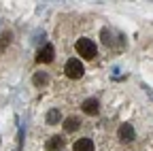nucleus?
<instances>
[{"instance_id":"1a4fd4ad","label":"nucleus","mask_w":153,"mask_h":151,"mask_svg":"<svg viewBox=\"0 0 153 151\" xmlns=\"http://www.w3.org/2000/svg\"><path fill=\"white\" fill-rule=\"evenodd\" d=\"M64 128H66V132H74L76 128H79V121H76L74 117H68L66 123H64Z\"/></svg>"},{"instance_id":"9b49d317","label":"nucleus","mask_w":153,"mask_h":151,"mask_svg":"<svg viewBox=\"0 0 153 151\" xmlns=\"http://www.w3.org/2000/svg\"><path fill=\"white\" fill-rule=\"evenodd\" d=\"M9 41H11V32H4L2 36H0V51L7 47V43H9Z\"/></svg>"},{"instance_id":"20e7f679","label":"nucleus","mask_w":153,"mask_h":151,"mask_svg":"<svg viewBox=\"0 0 153 151\" xmlns=\"http://www.w3.org/2000/svg\"><path fill=\"white\" fill-rule=\"evenodd\" d=\"M134 128L130 126V123H121V128H119V141H123V143H132L134 141Z\"/></svg>"},{"instance_id":"423d86ee","label":"nucleus","mask_w":153,"mask_h":151,"mask_svg":"<svg viewBox=\"0 0 153 151\" xmlns=\"http://www.w3.org/2000/svg\"><path fill=\"white\" fill-rule=\"evenodd\" d=\"M83 111L87 113V115H96V113H98V100H96V98H87L83 102Z\"/></svg>"},{"instance_id":"f03ea898","label":"nucleus","mask_w":153,"mask_h":151,"mask_svg":"<svg viewBox=\"0 0 153 151\" xmlns=\"http://www.w3.org/2000/svg\"><path fill=\"white\" fill-rule=\"evenodd\" d=\"M64 70H66V74H68L70 79H81V77H83V64H81L79 60H76V58L68 60Z\"/></svg>"},{"instance_id":"39448f33","label":"nucleus","mask_w":153,"mask_h":151,"mask_svg":"<svg viewBox=\"0 0 153 151\" xmlns=\"http://www.w3.org/2000/svg\"><path fill=\"white\" fill-rule=\"evenodd\" d=\"M72 149L74 151H94V141L91 138H79Z\"/></svg>"},{"instance_id":"7ed1b4c3","label":"nucleus","mask_w":153,"mask_h":151,"mask_svg":"<svg viewBox=\"0 0 153 151\" xmlns=\"http://www.w3.org/2000/svg\"><path fill=\"white\" fill-rule=\"evenodd\" d=\"M53 47L51 45H45V47H41L38 49V53H36V62L38 64H49L51 60H53Z\"/></svg>"},{"instance_id":"9d476101","label":"nucleus","mask_w":153,"mask_h":151,"mask_svg":"<svg viewBox=\"0 0 153 151\" xmlns=\"http://www.w3.org/2000/svg\"><path fill=\"white\" fill-rule=\"evenodd\" d=\"M49 79H47V74H43V72H38L36 77H34V85H45Z\"/></svg>"},{"instance_id":"f257e3e1","label":"nucleus","mask_w":153,"mask_h":151,"mask_svg":"<svg viewBox=\"0 0 153 151\" xmlns=\"http://www.w3.org/2000/svg\"><path fill=\"white\" fill-rule=\"evenodd\" d=\"M74 47H76V51H79V55H83L85 60L96 58V43L91 39H79Z\"/></svg>"},{"instance_id":"6e6552de","label":"nucleus","mask_w":153,"mask_h":151,"mask_svg":"<svg viewBox=\"0 0 153 151\" xmlns=\"http://www.w3.org/2000/svg\"><path fill=\"white\" fill-rule=\"evenodd\" d=\"M47 121H49V123H57V121H60V111H57V109H51V111L47 113Z\"/></svg>"},{"instance_id":"0eeeda50","label":"nucleus","mask_w":153,"mask_h":151,"mask_svg":"<svg viewBox=\"0 0 153 151\" xmlns=\"http://www.w3.org/2000/svg\"><path fill=\"white\" fill-rule=\"evenodd\" d=\"M64 145V141H62V136H53L49 143H47V151H55V149H60Z\"/></svg>"}]
</instances>
